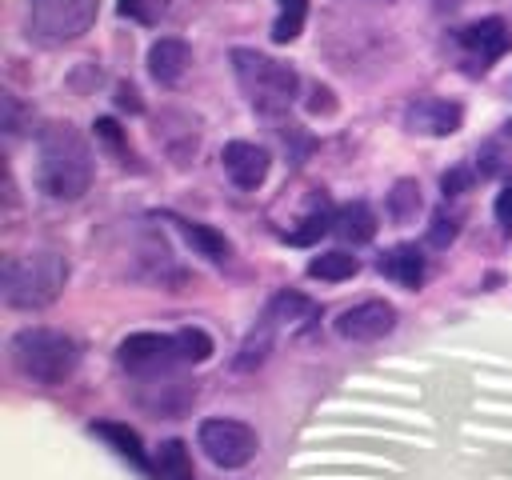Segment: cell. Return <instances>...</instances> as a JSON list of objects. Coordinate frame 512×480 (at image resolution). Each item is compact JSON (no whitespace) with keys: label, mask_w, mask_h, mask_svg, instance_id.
Listing matches in <instances>:
<instances>
[{"label":"cell","mask_w":512,"mask_h":480,"mask_svg":"<svg viewBox=\"0 0 512 480\" xmlns=\"http://www.w3.org/2000/svg\"><path fill=\"white\" fill-rule=\"evenodd\" d=\"M508 44H512V32L500 16H484L456 32V48H460V60L468 72H484L492 60H500L508 52Z\"/></svg>","instance_id":"obj_8"},{"label":"cell","mask_w":512,"mask_h":480,"mask_svg":"<svg viewBox=\"0 0 512 480\" xmlns=\"http://www.w3.org/2000/svg\"><path fill=\"white\" fill-rule=\"evenodd\" d=\"M476 172L488 176V180L512 176V120L500 124V128L476 148Z\"/></svg>","instance_id":"obj_15"},{"label":"cell","mask_w":512,"mask_h":480,"mask_svg":"<svg viewBox=\"0 0 512 480\" xmlns=\"http://www.w3.org/2000/svg\"><path fill=\"white\" fill-rule=\"evenodd\" d=\"M332 232L344 240V244H368L376 236V212L364 204V200H352L336 212L332 220Z\"/></svg>","instance_id":"obj_16"},{"label":"cell","mask_w":512,"mask_h":480,"mask_svg":"<svg viewBox=\"0 0 512 480\" xmlns=\"http://www.w3.org/2000/svg\"><path fill=\"white\" fill-rule=\"evenodd\" d=\"M268 348H272V320H268L260 332H252V336L244 340V348H240V356H236V368H256V364L268 356Z\"/></svg>","instance_id":"obj_24"},{"label":"cell","mask_w":512,"mask_h":480,"mask_svg":"<svg viewBox=\"0 0 512 480\" xmlns=\"http://www.w3.org/2000/svg\"><path fill=\"white\" fill-rule=\"evenodd\" d=\"M456 232H460V212H448V208H440V212L432 216V228H428V244H432V248H444V244H452V240H456Z\"/></svg>","instance_id":"obj_25"},{"label":"cell","mask_w":512,"mask_h":480,"mask_svg":"<svg viewBox=\"0 0 512 480\" xmlns=\"http://www.w3.org/2000/svg\"><path fill=\"white\" fill-rule=\"evenodd\" d=\"M296 316H312V304L296 292H280L268 308V320H296Z\"/></svg>","instance_id":"obj_26"},{"label":"cell","mask_w":512,"mask_h":480,"mask_svg":"<svg viewBox=\"0 0 512 480\" xmlns=\"http://www.w3.org/2000/svg\"><path fill=\"white\" fill-rule=\"evenodd\" d=\"M120 108H132V112H140V100H136V88H120Z\"/></svg>","instance_id":"obj_30"},{"label":"cell","mask_w":512,"mask_h":480,"mask_svg":"<svg viewBox=\"0 0 512 480\" xmlns=\"http://www.w3.org/2000/svg\"><path fill=\"white\" fill-rule=\"evenodd\" d=\"M180 224V232H184V240L204 256V260H212V264H224L228 260V252H232V244L216 232V228H208V224H188V220H176Z\"/></svg>","instance_id":"obj_19"},{"label":"cell","mask_w":512,"mask_h":480,"mask_svg":"<svg viewBox=\"0 0 512 480\" xmlns=\"http://www.w3.org/2000/svg\"><path fill=\"white\" fill-rule=\"evenodd\" d=\"M116 360L124 372L132 376H156V372H172L180 360V348H176V332H132L120 340L116 348Z\"/></svg>","instance_id":"obj_7"},{"label":"cell","mask_w":512,"mask_h":480,"mask_svg":"<svg viewBox=\"0 0 512 480\" xmlns=\"http://www.w3.org/2000/svg\"><path fill=\"white\" fill-rule=\"evenodd\" d=\"M196 444H200V452H204L216 468H244V464L256 456V448H260L256 428H248L244 420H228V416L200 420Z\"/></svg>","instance_id":"obj_6"},{"label":"cell","mask_w":512,"mask_h":480,"mask_svg":"<svg viewBox=\"0 0 512 480\" xmlns=\"http://www.w3.org/2000/svg\"><path fill=\"white\" fill-rule=\"evenodd\" d=\"M136 400L156 416H180V412L192 408L196 384L184 380L176 368L172 372H156V376H136Z\"/></svg>","instance_id":"obj_9"},{"label":"cell","mask_w":512,"mask_h":480,"mask_svg":"<svg viewBox=\"0 0 512 480\" xmlns=\"http://www.w3.org/2000/svg\"><path fill=\"white\" fill-rule=\"evenodd\" d=\"M356 272H360V260H356L352 252H344V248H336V252H320V256L308 260V276H312V280H328V284H336V280H348V276H356Z\"/></svg>","instance_id":"obj_20"},{"label":"cell","mask_w":512,"mask_h":480,"mask_svg":"<svg viewBox=\"0 0 512 480\" xmlns=\"http://www.w3.org/2000/svg\"><path fill=\"white\" fill-rule=\"evenodd\" d=\"M156 476L160 480H196L192 472V452L184 440H164L156 448Z\"/></svg>","instance_id":"obj_18"},{"label":"cell","mask_w":512,"mask_h":480,"mask_svg":"<svg viewBox=\"0 0 512 480\" xmlns=\"http://www.w3.org/2000/svg\"><path fill=\"white\" fill-rule=\"evenodd\" d=\"M160 8L164 4H156V0H120V12L124 16H136V20H156Z\"/></svg>","instance_id":"obj_28"},{"label":"cell","mask_w":512,"mask_h":480,"mask_svg":"<svg viewBox=\"0 0 512 480\" xmlns=\"http://www.w3.org/2000/svg\"><path fill=\"white\" fill-rule=\"evenodd\" d=\"M472 168H452V172H444V180H440V188H444V196H460V192H468L472 188Z\"/></svg>","instance_id":"obj_27"},{"label":"cell","mask_w":512,"mask_h":480,"mask_svg":"<svg viewBox=\"0 0 512 480\" xmlns=\"http://www.w3.org/2000/svg\"><path fill=\"white\" fill-rule=\"evenodd\" d=\"M100 0H28V36L44 48L80 40L96 24Z\"/></svg>","instance_id":"obj_5"},{"label":"cell","mask_w":512,"mask_h":480,"mask_svg":"<svg viewBox=\"0 0 512 480\" xmlns=\"http://www.w3.org/2000/svg\"><path fill=\"white\" fill-rule=\"evenodd\" d=\"M496 220H500V228H504V232H512V184L496 196Z\"/></svg>","instance_id":"obj_29"},{"label":"cell","mask_w":512,"mask_h":480,"mask_svg":"<svg viewBox=\"0 0 512 480\" xmlns=\"http://www.w3.org/2000/svg\"><path fill=\"white\" fill-rule=\"evenodd\" d=\"M436 4H444V8H456V4H468V0H436Z\"/></svg>","instance_id":"obj_31"},{"label":"cell","mask_w":512,"mask_h":480,"mask_svg":"<svg viewBox=\"0 0 512 480\" xmlns=\"http://www.w3.org/2000/svg\"><path fill=\"white\" fill-rule=\"evenodd\" d=\"M396 328V308L388 300H360L336 316V336L348 344H372Z\"/></svg>","instance_id":"obj_10"},{"label":"cell","mask_w":512,"mask_h":480,"mask_svg":"<svg viewBox=\"0 0 512 480\" xmlns=\"http://www.w3.org/2000/svg\"><path fill=\"white\" fill-rule=\"evenodd\" d=\"M92 432H96V436H104V440L116 448V456H124V460H128L136 472H144V476L152 472V464H148V452L140 448V436H136L128 424H116V420H100V424H92Z\"/></svg>","instance_id":"obj_17"},{"label":"cell","mask_w":512,"mask_h":480,"mask_svg":"<svg viewBox=\"0 0 512 480\" xmlns=\"http://www.w3.org/2000/svg\"><path fill=\"white\" fill-rule=\"evenodd\" d=\"M232 72H236V84L248 96V104L264 116H276L296 100L300 76L288 64H280L256 48H232Z\"/></svg>","instance_id":"obj_4"},{"label":"cell","mask_w":512,"mask_h":480,"mask_svg":"<svg viewBox=\"0 0 512 480\" xmlns=\"http://www.w3.org/2000/svg\"><path fill=\"white\" fill-rule=\"evenodd\" d=\"M380 272L388 280H396L400 288H412L416 292L424 284V276H428V264H424V252L416 244H396V248H388L380 256Z\"/></svg>","instance_id":"obj_14"},{"label":"cell","mask_w":512,"mask_h":480,"mask_svg":"<svg viewBox=\"0 0 512 480\" xmlns=\"http://www.w3.org/2000/svg\"><path fill=\"white\" fill-rule=\"evenodd\" d=\"M276 24H272V40L276 44H288L300 36L304 20H308V0H276Z\"/></svg>","instance_id":"obj_21"},{"label":"cell","mask_w":512,"mask_h":480,"mask_svg":"<svg viewBox=\"0 0 512 480\" xmlns=\"http://www.w3.org/2000/svg\"><path fill=\"white\" fill-rule=\"evenodd\" d=\"M36 184L52 200H80L92 184V148L80 128L44 124L36 136Z\"/></svg>","instance_id":"obj_1"},{"label":"cell","mask_w":512,"mask_h":480,"mask_svg":"<svg viewBox=\"0 0 512 480\" xmlns=\"http://www.w3.org/2000/svg\"><path fill=\"white\" fill-rule=\"evenodd\" d=\"M176 348H180L184 364H204L212 356V336L204 328H180L176 332Z\"/></svg>","instance_id":"obj_23"},{"label":"cell","mask_w":512,"mask_h":480,"mask_svg":"<svg viewBox=\"0 0 512 480\" xmlns=\"http://www.w3.org/2000/svg\"><path fill=\"white\" fill-rule=\"evenodd\" d=\"M416 212H420V184L416 180H396L392 192H388V216L396 224H408V220H416Z\"/></svg>","instance_id":"obj_22"},{"label":"cell","mask_w":512,"mask_h":480,"mask_svg":"<svg viewBox=\"0 0 512 480\" xmlns=\"http://www.w3.org/2000/svg\"><path fill=\"white\" fill-rule=\"evenodd\" d=\"M8 352L16 372L32 384H64L80 364V344L60 328H20Z\"/></svg>","instance_id":"obj_3"},{"label":"cell","mask_w":512,"mask_h":480,"mask_svg":"<svg viewBox=\"0 0 512 480\" xmlns=\"http://www.w3.org/2000/svg\"><path fill=\"white\" fill-rule=\"evenodd\" d=\"M188 64H192V52H188V44H184L180 36H160V40L148 48V72H152V80L164 84V88L180 84L184 72H188Z\"/></svg>","instance_id":"obj_13"},{"label":"cell","mask_w":512,"mask_h":480,"mask_svg":"<svg viewBox=\"0 0 512 480\" xmlns=\"http://www.w3.org/2000/svg\"><path fill=\"white\" fill-rule=\"evenodd\" d=\"M464 124V108L456 100H440V96H416L404 108V128L416 136H452Z\"/></svg>","instance_id":"obj_11"},{"label":"cell","mask_w":512,"mask_h":480,"mask_svg":"<svg viewBox=\"0 0 512 480\" xmlns=\"http://www.w3.org/2000/svg\"><path fill=\"white\" fill-rule=\"evenodd\" d=\"M68 284V260L60 252H24V256H12L4 264V276H0V288H4V304L8 308H20V312H36V308H48Z\"/></svg>","instance_id":"obj_2"},{"label":"cell","mask_w":512,"mask_h":480,"mask_svg":"<svg viewBox=\"0 0 512 480\" xmlns=\"http://www.w3.org/2000/svg\"><path fill=\"white\" fill-rule=\"evenodd\" d=\"M220 160H224L228 180H232L236 188H244V192L260 188L264 176H268V168H272V156H268L260 144H252V140H228L224 152H220Z\"/></svg>","instance_id":"obj_12"}]
</instances>
